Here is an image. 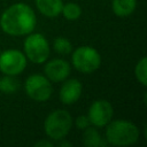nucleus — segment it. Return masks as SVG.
<instances>
[{
	"mask_svg": "<svg viewBox=\"0 0 147 147\" xmlns=\"http://www.w3.org/2000/svg\"><path fill=\"white\" fill-rule=\"evenodd\" d=\"M113 11L119 17H125L132 14L137 7V0H113Z\"/></svg>",
	"mask_w": 147,
	"mask_h": 147,
	"instance_id": "obj_12",
	"label": "nucleus"
},
{
	"mask_svg": "<svg viewBox=\"0 0 147 147\" xmlns=\"http://www.w3.org/2000/svg\"><path fill=\"white\" fill-rule=\"evenodd\" d=\"M36 15L32 8L25 3H14L8 7L0 17V26L10 36H23L33 31Z\"/></svg>",
	"mask_w": 147,
	"mask_h": 147,
	"instance_id": "obj_1",
	"label": "nucleus"
},
{
	"mask_svg": "<svg viewBox=\"0 0 147 147\" xmlns=\"http://www.w3.org/2000/svg\"><path fill=\"white\" fill-rule=\"evenodd\" d=\"M53 48L55 52H57L59 54H70L72 51V45L69 41V39L64 38V37H57L54 39L53 41Z\"/></svg>",
	"mask_w": 147,
	"mask_h": 147,
	"instance_id": "obj_16",
	"label": "nucleus"
},
{
	"mask_svg": "<svg viewBox=\"0 0 147 147\" xmlns=\"http://www.w3.org/2000/svg\"><path fill=\"white\" fill-rule=\"evenodd\" d=\"M146 65H147V59L146 57H142L137 63V65L134 68L136 78L138 79V82L142 86H146L147 85V70H146Z\"/></svg>",
	"mask_w": 147,
	"mask_h": 147,
	"instance_id": "obj_17",
	"label": "nucleus"
},
{
	"mask_svg": "<svg viewBox=\"0 0 147 147\" xmlns=\"http://www.w3.org/2000/svg\"><path fill=\"white\" fill-rule=\"evenodd\" d=\"M113 106L107 100H96L94 101L88 109L87 117L94 126L102 127L106 126L113 118Z\"/></svg>",
	"mask_w": 147,
	"mask_h": 147,
	"instance_id": "obj_8",
	"label": "nucleus"
},
{
	"mask_svg": "<svg viewBox=\"0 0 147 147\" xmlns=\"http://www.w3.org/2000/svg\"><path fill=\"white\" fill-rule=\"evenodd\" d=\"M36 6L42 15L55 17L61 14L63 2L62 0H36Z\"/></svg>",
	"mask_w": 147,
	"mask_h": 147,
	"instance_id": "obj_11",
	"label": "nucleus"
},
{
	"mask_svg": "<svg viewBox=\"0 0 147 147\" xmlns=\"http://www.w3.org/2000/svg\"><path fill=\"white\" fill-rule=\"evenodd\" d=\"M140 131L136 124L124 119L110 121L106 129V139L115 146H129L138 141Z\"/></svg>",
	"mask_w": 147,
	"mask_h": 147,
	"instance_id": "obj_2",
	"label": "nucleus"
},
{
	"mask_svg": "<svg viewBox=\"0 0 147 147\" xmlns=\"http://www.w3.org/2000/svg\"><path fill=\"white\" fill-rule=\"evenodd\" d=\"M72 126L71 115L63 109L52 111L45 119L44 129L46 134L55 141L64 139Z\"/></svg>",
	"mask_w": 147,
	"mask_h": 147,
	"instance_id": "obj_3",
	"label": "nucleus"
},
{
	"mask_svg": "<svg viewBox=\"0 0 147 147\" xmlns=\"http://www.w3.org/2000/svg\"><path fill=\"white\" fill-rule=\"evenodd\" d=\"M34 146L36 147H41V146H44V147H53V144L49 142V141H47V140H40V141L36 142Z\"/></svg>",
	"mask_w": 147,
	"mask_h": 147,
	"instance_id": "obj_19",
	"label": "nucleus"
},
{
	"mask_svg": "<svg viewBox=\"0 0 147 147\" xmlns=\"http://www.w3.org/2000/svg\"><path fill=\"white\" fill-rule=\"evenodd\" d=\"M70 64L62 59L51 60L45 64L44 72L46 77L52 82H63L70 75Z\"/></svg>",
	"mask_w": 147,
	"mask_h": 147,
	"instance_id": "obj_9",
	"label": "nucleus"
},
{
	"mask_svg": "<svg viewBox=\"0 0 147 147\" xmlns=\"http://www.w3.org/2000/svg\"><path fill=\"white\" fill-rule=\"evenodd\" d=\"M71 61L78 71L83 74H91L99 69L101 64V56L95 48L90 46H80L75 49Z\"/></svg>",
	"mask_w": 147,
	"mask_h": 147,
	"instance_id": "obj_4",
	"label": "nucleus"
},
{
	"mask_svg": "<svg viewBox=\"0 0 147 147\" xmlns=\"http://www.w3.org/2000/svg\"><path fill=\"white\" fill-rule=\"evenodd\" d=\"M91 124L90 119L87 116H84V115H80L76 118V126L79 129V130H85L86 127H88Z\"/></svg>",
	"mask_w": 147,
	"mask_h": 147,
	"instance_id": "obj_18",
	"label": "nucleus"
},
{
	"mask_svg": "<svg viewBox=\"0 0 147 147\" xmlns=\"http://www.w3.org/2000/svg\"><path fill=\"white\" fill-rule=\"evenodd\" d=\"M24 87H25V93L32 100L38 102L47 101L53 92V87L49 79L46 76L39 74L29 76L25 80Z\"/></svg>",
	"mask_w": 147,
	"mask_h": 147,
	"instance_id": "obj_6",
	"label": "nucleus"
},
{
	"mask_svg": "<svg viewBox=\"0 0 147 147\" xmlns=\"http://www.w3.org/2000/svg\"><path fill=\"white\" fill-rule=\"evenodd\" d=\"M59 141H60V144H59V146H60V147H64V146H68V147H70V146H71V144H70V142L63 141V139H61V140H59Z\"/></svg>",
	"mask_w": 147,
	"mask_h": 147,
	"instance_id": "obj_20",
	"label": "nucleus"
},
{
	"mask_svg": "<svg viewBox=\"0 0 147 147\" xmlns=\"http://www.w3.org/2000/svg\"><path fill=\"white\" fill-rule=\"evenodd\" d=\"M61 13L68 21H76L82 15V8L79 7V5H77L75 2H68L62 6Z\"/></svg>",
	"mask_w": 147,
	"mask_h": 147,
	"instance_id": "obj_15",
	"label": "nucleus"
},
{
	"mask_svg": "<svg viewBox=\"0 0 147 147\" xmlns=\"http://www.w3.org/2000/svg\"><path fill=\"white\" fill-rule=\"evenodd\" d=\"M83 144L86 147H100L106 146L107 142L101 138L96 129L94 127H86L83 133Z\"/></svg>",
	"mask_w": 147,
	"mask_h": 147,
	"instance_id": "obj_13",
	"label": "nucleus"
},
{
	"mask_svg": "<svg viewBox=\"0 0 147 147\" xmlns=\"http://www.w3.org/2000/svg\"><path fill=\"white\" fill-rule=\"evenodd\" d=\"M82 91H83L82 83L76 78H71L63 83V85L60 88L59 96L62 103L72 105L78 101V99L82 95Z\"/></svg>",
	"mask_w": 147,
	"mask_h": 147,
	"instance_id": "obj_10",
	"label": "nucleus"
},
{
	"mask_svg": "<svg viewBox=\"0 0 147 147\" xmlns=\"http://www.w3.org/2000/svg\"><path fill=\"white\" fill-rule=\"evenodd\" d=\"M26 67V56L17 49H7L0 54V70L5 75L16 76Z\"/></svg>",
	"mask_w": 147,
	"mask_h": 147,
	"instance_id": "obj_7",
	"label": "nucleus"
},
{
	"mask_svg": "<svg viewBox=\"0 0 147 147\" xmlns=\"http://www.w3.org/2000/svg\"><path fill=\"white\" fill-rule=\"evenodd\" d=\"M24 55L33 63H44L49 56V45L41 33L29 34L24 40Z\"/></svg>",
	"mask_w": 147,
	"mask_h": 147,
	"instance_id": "obj_5",
	"label": "nucleus"
},
{
	"mask_svg": "<svg viewBox=\"0 0 147 147\" xmlns=\"http://www.w3.org/2000/svg\"><path fill=\"white\" fill-rule=\"evenodd\" d=\"M20 88V82L15 78V76L5 75L0 78V92L5 94H13Z\"/></svg>",
	"mask_w": 147,
	"mask_h": 147,
	"instance_id": "obj_14",
	"label": "nucleus"
}]
</instances>
